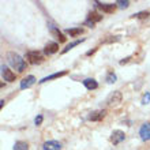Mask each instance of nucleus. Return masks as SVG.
Returning a JSON list of instances; mask_svg holds the SVG:
<instances>
[{
  "label": "nucleus",
  "instance_id": "obj_1",
  "mask_svg": "<svg viewBox=\"0 0 150 150\" xmlns=\"http://www.w3.org/2000/svg\"><path fill=\"white\" fill-rule=\"evenodd\" d=\"M7 62L12 68H15L18 72H22L26 70V62L22 59V56L18 55L16 52H7Z\"/></svg>",
  "mask_w": 150,
  "mask_h": 150
},
{
  "label": "nucleus",
  "instance_id": "obj_2",
  "mask_svg": "<svg viewBox=\"0 0 150 150\" xmlns=\"http://www.w3.org/2000/svg\"><path fill=\"white\" fill-rule=\"evenodd\" d=\"M26 59L30 64H40L44 62V56L38 51H29L26 53Z\"/></svg>",
  "mask_w": 150,
  "mask_h": 150
},
{
  "label": "nucleus",
  "instance_id": "obj_3",
  "mask_svg": "<svg viewBox=\"0 0 150 150\" xmlns=\"http://www.w3.org/2000/svg\"><path fill=\"white\" fill-rule=\"evenodd\" d=\"M122 98H123V96H122V93H120L119 90L112 91L111 94L108 96L107 104L108 105H111V107H115V105H119V104L122 103Z\"/></svg>",
  "mask_w": 150,
  "mask_h": 150
},
{
  "label": "nucleus",
  "instance_id": "obj_4",
  "mask_svg": "<svg viewBox=\"0 0 150 150\" xmlns=\"http://www.w3.org/2000/svg\"><path fill=\"white\" fill-rule=\"evenodd\" d=\"M101 19H103V15H101V14H98V12L93 11V12H90V14H89V16H87V19H86V22H85V23H86L89 28H94V25L97 23V22H100Z\"/></svg>",
  "mask_w": 150,
  "mask_h": 150
},
{
  "label": "nucleus",
  "instance_id": "obj_5",
  "mask_svg": "<svg viewBox=\"0 0 150 150\" xmlns=\"http://www.w3.org/2000/svg\"><path fill=\"white\" fill-rule=\"evenodd\" d=\"M124 139H126V134H124V131H122V130H115L111 135V142L113 143L115 146L119 145V143H122Z\"/></svg>",
  "mask_w": 150,
  "mask_h": 150
},
{
  "label": "nucleus",
  "instance_id": "obj_6",
  "mask_svg": "<svg viewBox=\"0 0 150 150\" xmlns=\"http://www.w3.org/2000/svg\"><path fill=\"white\" fill-rule=\"evenodd\" d=\"M1 76H3L4 81H7V82H14L16 79V74L12 70H10V68L4 67V66H1Z\"/></svg>",
  "mask_w": 150,
  "mask_h": 150
},
{
  "label": "nucleus",
  "instance_id": "obj_7",
  "mask_svg": "<svg viewBox=\"0 0 150 150\" xmlns=\"http://www.w3.org/2000/svg\"><path fill=\"white\" fill-rule=\"evenodd\" d=\"M139 137L142 141H150V123H145L142 127H141V130H139Z\"/></svg>",
  "mask_w": 150,
  "mask_h": 150
},
{
  "label": "nucleus",
  "instance_id": "obj_8",
  "mask_svg": "<svg viewBox=\"0 0 150 150\" xmlns=\"http://www.w3.org/2000/svg\"><path fill=\"white\" fill-rule=\"evenodd\" d=\"M96 6L103 12H107V14H111L117 8V4H109V3H96Z\"/></svg>",
  "mask_w": 150,
  "mask_h": 150
},
{
  "label": "nucleus",
  "instance_id": "obj_9",
  "mask_svg": "<svg viewBox=\"0 0 150 150\" xmlns=\"http://www.w3.org/2000/svg\"><path fill=\"white\" fill-rule=\"evenodd\" d=\"M34 83H36V78H34L33 75H28L26 78H23L21 81V89H22V90L29 89V87H32Z\"/></svg>",
  "mask_w": 150,
  "mask_h": 150
},
{
  "label": "nucleus",
  "instance_id": "obj_10",
  "mask_svg": "<svg viewBox=\"0 0 150 150\" xmlns=\"http://www.w3.org/2000/svg\"><path fill=\"white\" fill-rule=\"evenodd\" d=\"M42 150H62V143L57 141H47L42 145Z\"/></svg>",
  "mask_w": 150,
  "mask_h": 150
},
{
  "label": "nucleus",
  "instance_id": "obj_11",
  "mask_svg": "<svg viewBox=\"0 0 150 150\" xmlns=\"http://www.w3.org/2000/svg\"><path fill=\"white\" fill-rule=\"evenodd\" d=\"M59 51V44L57 42H48L47 45H45V48H44V53L45 55H53V53H56V52Z\"/></svg>",
  "mask_w": 150,
  "mask_h": 150
},
{
  "label": "nucleus",
  "instance_id": "obj_12",
  "mask_svg": "<svg viewBox=\"0 0 150 150\" xmlns=\"http://www.w3.org/2000/svg\"><path fill=\"white\" fill-rule=\"evenodd\" d=\"M105 116H107V111H105V109H103V111H96L89 116V120H91V122H101Z\"/></svg>",
  "mask_w": 150,
  "mask_h": 150
},
{
  "label": "nucleus",
  "instance_id": "obj_13",
  "mask_svg": "<svg viewBox=\"0 0 150 150\" xmlns=\"http://www.w3.org/2000/svg\"><path fill=\"white\" fill-rule=\"evenodd\" d=\"M67 74H68L67 70H63V71L55 72V74H51V75H48V76H45V78H42L41 81H40V83H45V82H48V81H52V79L62 78V76H64V75H67Z\"/></svg>",
  "mask_w": 150,
  "mask_h": 150
},
{
  "label": "nucleus",
  "instance_id": "obj_14",
  "mask_svg": "<svg viewBox=\"0 0 150 150\" xmlns=\"http://www.w3.org/2000/svg\"><path fill=\"white\" fill-rule=\"evenodd\" d=\"M49 29H51V33L53 34V36L56 37V38L59 40V42H64L66 40H67V37H64V34L62 32H60L59 29L56 28V26H53V25H51L49 26Z\"/></svg>",
  "mask_w": 150,
  "mask_h": 150
},
{
  "label": "nucleus",
  "instance_id": "obj_15",
  "mask_svg": "<svg viewBox=\"0 0 150 150\" xmlns=\"http://www.w3.org/2000/svg\"><path fill=\"white\" fill-rule=\"evenodd\" d=\"M82 82H83V86L86 87L87 90H96V89L98 87L97 81L93 78H87V79H85V81H82Z\"/></svg>",
  "mask_w": 150,
  "mask_h": 150
},
{
  "label": "nucleus",
  "instance_id": "obj_16",
  "mask_svg": "<svg viewBox=\"0 0 150 150\" xmlns=\"http://www.w3.org/2000/svg\"><path fill=\"white\" fill-rule=\"evenodd\" d=\"M66 33H67L70 37H78L81 36L83 33V29L82 28H72V29H67L66 30Z\"/></svg>",
  "mask_w": 150,
  "mask_h": 150
},
{
  "label": "nucleus",
  "instance_id": "obj_17",
  "mask_svg": "<svg viewBox=\"0 0 150 150\" xmlns=\"http://www.w3.org/2000/svg\"><path fill=\"white\" fill-rule=\"evenodd\" d=\"M83 41H85V40H83V38H81V40H75V41H72L71 44H68L67 47H66V48H64V49H63V51H62V53H67L68 51H71L72 48H74V47H76V45H79V44H81V42H83Z\"/></svg>",
  "mask_w": 150,
  "mask_h": 150
},
{
  "label": "nucleus",
  "instance_id": "obj_18",
  "mask_svg": "<svg viewBox=\"0 0 150 150\" xmlns=\"http://www.w3.org/2000/svg\"><path fill=\"white\" fill-rule=\"evenodd\" d=\"M14 150H29V143L25 141H18L14 145Z\"/></svg>",
  "mask_w": 150,
  "mask_h": 150
},
{
  "label": "nucleus",
  "instance_id": "obj_19",
  "mask_svg": "<svg viewBox=\"0 0 150 150\" xmlns=\"http://www.w3.org/2000/svg\"><path fill=\"white\" fill-rule=\"evenodd\" d=\"M149 16H150L149 11H141V12H138V14L135 15V18H138V19H147Z\"/></svg>",
  "mask_w": 150,
  "mask_h": 150
},
{
  "label": "nucleus",
  "instance_id": "obj_20",
  "mask_svg": "<svg viewBox=\"0 0 150 150\" xmlns=\"http://www.w3.org/2000/svg\"><path fill=\"white\" fill-rule=\"evenodd\" d=\"M116 79H117V78H116L115 72L109 71V72L107 74V82H108V83H115V82H116Z\"/></svg>",
  "mask_w": 150,
  "mask_h": 150
},
{
  "label": "nucleus",
  "instance_id": "obj_21",
  "mask_svg": "<svg viewBox=\"0 0 150 150\" xmlns=\"http://www.w3.org/2000/svg\"><path fill=\"white\" fill-rule=\"evenodd\" d=\"M116 4H117V7L120 8H128V6H130V1L128 0H119V1H116Z\"/></svg>",
  "mask_w": 150,
  "mask_h": 150
},
{
  "label": "nucleus",
  "instance_id": "obj_22",
  "mask_svg": "<svg viewBox=\"0 0 150 150\" xmlns=\"http://www.w3.org/2000/svg\"><path fill=\"white\" fill-rule=\"evenodd\" d=\"M149 101H150V91H147V93H145L142 97V104L146 105V104H149Z\"/></svg>",
  "mask_w": 150,
  "mask_h": 150
},
{
  "label": "nucleus",
  "instance_id": "obj_23",
  "mask_svg": "<svg viewBox=\"0 0 150 150\" xmlns=\"http://www.w3.org/2000/svg\"><path fill=\"white\" fill-rule=\"evenodd\" d=\"M41 123H42V116H41V115H38V116L34 119V124H36V126H40Z\"/></svg>",
  "mask_w": 150,
  "mask_h": 150
},
{
  "label": "nucleus",
  "instance_id": "obj_24",
  "mask_svg": "<svg viewBox=\"0 0 150 150\" xmlns=\"http://www.w3.org/2000/svg\"><path fill=\"white\" fill-rule=\"evenodd\" d=\"M3 105H4V100H1L0 101V108H3Z\"/></svg>",
  "mask_w": 150,
  "mask_h": 150
}]
</instances>
